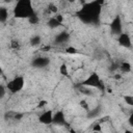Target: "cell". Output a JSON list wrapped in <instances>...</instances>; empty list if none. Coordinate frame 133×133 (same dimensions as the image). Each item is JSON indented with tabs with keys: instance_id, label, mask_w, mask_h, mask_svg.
Wrapping results in <instances>:
<instances>
[{
	"instance_id": "obj_20",
	"label": "cell",
	"mask_w": 133,
	"mask_h": 133,
	"mask_svg": "<svg viewBox=\"0 0 133 133\" xmlns=\"http://www.w3.org/2000/svg\"><path fill=\"white\" fill-rule=\"evenodd\" d=\"M70 1H71V2H72V1H75V0H70Z\"/></svg>"
},
{
	"instance_id": "obj_8",
	"label": "cell",
	"mask_w": 133,
	"mask_h": 133,
	"mask_svg": "<svg viewBox=\"0 0 133 133\" xmlns=\"http://www.w3.org/2000/svg\"><path fill=\"white\" fill-rule=\"evenodd\" d=\"M65 123V116L61 111H58L56 113H54V117H53V124L56 125H63Z\"/></svg>"
},
{
	"instance_id": "obj_19",
	"label": "cell",
	"mask_w": 133,
	"mask_h": 133,
	"mask_svg": "<svg viewBox=\"0 0 133 133\" xmlns=\"http://www.w3.org/2000/svg\"><path fill=\"white\" fill-rule=\"evenodd\" d=\"M129 123H130V125H132L133 126V113L130 115V117H129Z\"/></svg>"
},
{
	"instance_id": "obj_10",
	"label": "cell",
	"mask_w": 133,
	"mask_h": 133,
	"mask_svg": "<svg viewBox=\"0 0 133 133\" xmlns=\"http://www.w3.org/2000/svg\"><path fill=\"white\" fill-rule=\"evenodd\" d=\"M119 69H121V71L124 72V73H130L131 70H132V66H131V64H130L128 61H123V62L119 64Z\"/></svg>"
},
{
	"instance_id": "obj_18",
	"label": "cell",
	"mask_w": 133,
	"mask_h": 133,
	"mask_svg": "<svg viewBox=\"0 0 133 133\" xmlns=\"http://www.w3.org/2000/svg\"><path fill=\"white\" fill-rule=\"evenodd\" d=\"M5 87L3 86V85H1V98H3L4 97V94H5V89H4Z\"/></svg>"
},
{
	"instance_id": "obj_13",
	"label": "cell",
	"mask_w": 133,
	"mask_h": 133,
	"mask_svg": "<svg viewBox=\"0 0 133 133\" xmlns=\"http://www.w3.org/2000/svg\"><path fill=\"white\" fill-rule=\"evenodd\" d=\"M124 101H125V103H126L128 106L133 107V96H131V95H126V96H124Z\"/></svg>"
},
{
	"instance_id": "obj_12",
	"label": "cell",
	"mask_w": 133,
	"mask_h": 133,
	"mask_svg": "<svg viewBox=\"0 0 133 133\" xmlns=\"http://www.w3.org/2000/svg\"><path fill=\"white\" fill-rule=\"evenodd\" d=\"M59 73L60 75L62 76H68L69 75V69H68V65L65 63H62L60 66H59Z\"/></svg>"
},
{
	"instance_id": "obj_3",
	"label": "cell",
	"mask_w": 133,
	"mask_h": 133,
	"mask_svg": "<svg viewBox=\"0 0 133 133\" xmlns=\"http://www.w3.org/2000/svg\"><path fill=\"white\" fill-rule=\"evenodd\" d=\"M24 86H25V78L23 76H16L7 82L6 89L12 94H17L22 91Z\"/></svg>"
},
{
	"instance_id": "obj_4",
	"label": "cell",
	"mask_w": 133,
	"mask_h": 133,
	"mask_svg": "<svg viewBox=\"0 0 133 133\" xmlns=\"http://www.w3.org/2000/svg\"><path fill=\"white\" fill-rule=\"evenodd\" d=\"M83 86L87 87H95V88H102V80L100 76L97 73H90L83 81H82Z\"/></svg>"
},
{
	"instance_id": "obj_9",
	"label": "cell",
	"mask_w": 133,
	"mask_h": 133,
	"mask_svg": "<svg viewBox=\"0 0 133 133\" xmlns=\"http://www.w3.org/2000/svg\"><path fill=\"white\" fill-rule=\"evenodd\" d=\"M48 62H49V60L46 59L45 57H38V58H36V59L34 60V64H35L36 66H38V68L46 66V65L48 64Z\"/></svg>"
},
{
	"instance_id": "obj_17",
	"label": "cell",
	"mask_w": 133,
	"mask_h": 133,
	"mask_svg": "<svg viewBox=\"0 0 133 133\" xmlns=\"http://www.w3.org/2000/svg\"><path fill=\"white\" fill-rule=\"evenodd\" d=\"M11 47H12L14 49H19L20 45H19L18 41H11Z\"/></svg>"
},
{
	"instance_id": "obj_5",
	"label": "cell",
	"mask_w": 133,
	"mask_h": 133,
	"mask_svg": "<svg viewBox=\"0 0 133 133\" xmlns=\"http://www.w3.org/2000/svg\"><path fill=\"white\" fill-rule=\"evenodd\" d=\"M117 43L121 47L123 48H126V49H129L131 48L132 46V41H131V37L128 33L126 32H121L119 34H117Z\"/></svg>"
},
{
	"instance_id": "obj_1",
	"label": "cell",
	"mask_w": 133,
	"mask_h": 133,
	"mask_svg": "<svg viewBox=\"0 0 133 133\" xmlns=\"http://www.w3.org/2000/svg\"><path fill=\"white\" fill-rule=\"evenodd\" d=\"M102 6L103 4H101L99 0L87 2L77 11V16L84 23H97L101 15Z\"/></svg>"
},
{
	"instance_id": "obj_16",
	"label": "cell",
	"mask_w": 133,
	"mask_h": 133,
	"mask_svg": "<svg viewBox=\"0 0 133 133\" xmlns=\"http://www.w3.org/2000/svg\"><path fill=\"white\" fill-rule=\"evenodd\" d=\"M80 106H81V107H83L84 109L88 110V104L86 103V101H85V100H81V101H80Z\"/></svg>"
},
{
	"instance_id": "obj_6",
	"label": "cell",
	"mask_w": 133,
	"mask_h": 133,
	"mask_svg": "<svg viewBox=\"0 0 133 133\" xmlns=\"http://www.w3.org/2000/svg\"><path fill=\"white\" fill-rule=\"evenodd\" d=\"M53 117L54 113L52 110H45L39 116H38V122L43 125H52L53 124Z\"/></svg>"
},
{
	"instance_id": "obj_11",
	"label": "cell",
	"mask_w": 133,
	"mask_h": 133,
	"mask_svg": "<svg viewBox=\"0 0 133 133\" xmlns=\"http://www.w3.org/2000/svg\"><path fill=\"white\" fill-rule=\"evenodd\" d=\"M7 19H8V10H7V8L1 7L0 8V21L2 23H4Z\"/></svg>"
},
{
	"instance_id": "obj_7",
	"label": "cell",
	"mask_w": 133,
	"mask_h": 133,
	"mask_svg": "<svg viewBox=\"0 0 133 133\" xmlns=\"http://www.w3.org/2000/svg\"><path fill=\"white\" fill-rule=\"evenodd\" d=\"M110 27H111V31H112L113 33H115V34H119V33L122 32V22H121L119 17H116V18L112 21Z\"/></svg>"
},
{
	"instance_id": "obj_14",
	"label": "cell",
	"mask_w": 133,
	"mask_h": 133,
	"mask_svg": "<svg viewBox=\"0 0 133 133\" xmlns=\"http://www.w3.org/2000/svg\"><path fill=\"white\" fill-rule=\"evenodd\" d=\"M39 43H41V37H39L38 35H35V36H33V37L31 38V45L36 46V45H38Z\"/></svg>"
},
{
	"instance_id": "obj_2",
	"label": "cell",
	"mask_w": 133,
	"mask_h": 133,
	"mask_svg": "<svg viewBox=\"0 0 133 133\" xmlns=\"http://www.w3.org/2000/svg\"><path fill=\"white\" fill-rule=\"evenodd\" d=\"M14 16L18 19H30L35 16L31 0H17L14 7Z\"/></svg>"
},
{
	"instance_id": "obj_15",
	"label": "cell",
	"mask_w": 133,
	"mask_h": 133,
	"mask_svg": "<svg viewBox=\"0 0 133 133\" xmlns=\"http://www.w3.org/2000/svg\"><path fill=\"white\" fill-rule=\"evenodd\" d=\"M49 11L50 12H53V14H56L57 12V7L54 4H50L49 5Z\"/></svg>"
}]
</instances>
